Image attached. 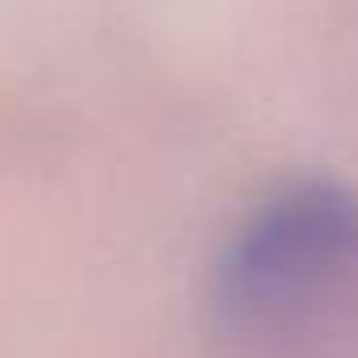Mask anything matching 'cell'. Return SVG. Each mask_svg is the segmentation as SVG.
Wrapping results in <instances>:
<instances>
[{
  "label": "cell",
  "instance_id": "obj_1",
  "mask_svg": "<svg viewBox=\"0 0 358 358\" xmlns=\"http://www.w3.org/2000/svg\"><path fill=\"white\" fill-rule=\"evenodd\" d=\"M358 262V199L337 186H295L270 199L220 266V299L236 316H270Z\"/></svg>",
  "mask_w": 358,
  "mask_h": 358
}]
</instances>
